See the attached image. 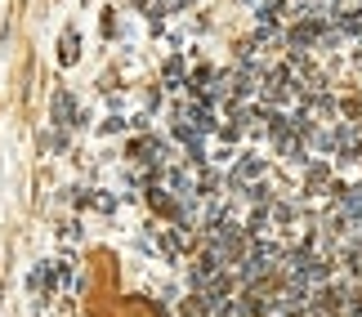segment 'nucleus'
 Wrapping results in <instances>:
<instances>
[{
  "mask_svg": "<svg viewBox=\"0 0 362 317\" xmlns=\"http://www.w3.org/2000/svg\"><path fill=\"white\" fill-rule=\"evenodd\" d=\"M54 107H59V121H63V126H76V103L72 99H67V94H59V99H54Z\"/></svg>",
  "mask_w": 362,
  "mask_h": 317,
  "instance_id": "f257e3e1",
  "label": "nucleus"
}]
</instances>
